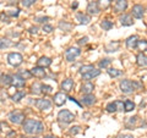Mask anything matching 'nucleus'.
Here are the masks:
<instances>
[{"mask_svg":"<svg viewBox=\"0 0 147 138\" xmlns=\"http://www.w3.org/2000/svg\"><path fill=\"white\" fill-rule=\"evenodd\" d=\"M137 49L140 50L141 53H144V52H146L147 50V40L146 39H139V42H137V47H136Z\"/></svg>","mask_w":147,"mask_h":138,"instance_id":"obj_27","label":"nucleus"},{"mask_svg":"<svg viewBox=\"0 0 147 138\" xmlns=\"http://www.w3.org/2000/svg\"><path fill=\"white\" fill-rule=\"evenodd\" d=\"M76 20L80 22V25H88L91 22V17L86 13H82V12H79L76 15Z\"/></svg>","mask_w":147,"mask_h":138,"instance_id":"obj_16","label":"nucleus"},{"mask_svg":"<svg viewBox=\"0 0 147 138\" xmlns=\"http://www.w3.org/2000/svg\"><path fill=\"white\" fill-rule=\"evenodd\" d=\"M120 89L124 94H131L135 90L134 87V81L130 80H121L120 81Z\"/></svg>","mask_w":147,"mask_h":138,"instance_id":"obj_3","label":"nucleus"},{"mask_svg":"<svg viewBox=\"0 0 147 138\" xmlns=\"http://www.w3.org/2000/svg\"><path fill=\"white\" fill-rule=\"evenodd\" d=\"M42 31H43V32H45V33H50V32L53 31V27L50 26V25H43Z\"/></svg>","mask_w":147,"mask_h":138,"instance_id":"obj_41","label":"nucleus"},{"mask_svg":"<svg viewBox=\"0 0 147 138\" xmlns=\"http://www.w3.org/2000/svg\"><path fill=\"white\" fill-rule=\"evenodd\" d=\"M74 86H75V83H74V81L71 78H66V80H64V82L61 83V89L65 92V93H69V92L72 90Z\"/></svg>","mask_w":147,"mask_h":138,"instance_id":"obj_11","label":"nucleus"},{"mask_svg":"<svg viewBox=\"0 0 147 138\" xmlns=\"http://www.w3.org/2000/svg\"><path fill=\"white\" fill-rule=\"evenodd\" d=\"M119 21H120V23L123 26H131L132 23H134V21H132V17L130 15H121L120 17H119Z\"/></svg>","mask_w":147,"mask_h":138,"instance_id":"obj_20","label":"nucleus"},{"mask_svg":"<svg viewBox=\"0 0 147 138\" xmlns=\"http://www.w3.org/2000/svg\"><path fill=\"white\" fill-rule=\"evenodd\" d=\"M49 20V17H36V21L39 22V23H44V22H47Z\"/></svg>","mask_w":147,"mask_h":138,"instance_id":"obj_45","label":"nucleus"},{"mask_svg":"<svg viewBox=\"0 0 147 138\" xmlns=\"http://www.w3.org/2000/svg\"><path fill=\"white\" fill-rule=\"evenodd\" d=\"M66 99H69V98L66 96L65 92H59V93L54 95V104L57 105V107H61V105L65 104Z\"/></svg>","mask_w":147,"mask_h":138,"instance_id":"obj_7","label":"nucleus"},{"mask_svg":"<svg viewBox=\"0 0 147 138\" xmlns=\"http://www.w3.org/2000/svg\"><path fill=\"white\" fill-rule=\"evenodd\" d=\"M18 9H16V10H11V11H7L6 12V15L7 16H10V17H17L18 16Z\"/></svg>","mask_w":147,"mask_h":138,"instance_id":"obj_39","label":"nucleus"},{"mask_svg":"<svg viewBox=\"0 0 147 138\" xmlns=\"http://www.w3.org/2000/svg\"><path fill=\"white\" fill-rule=\"evenodd\" d=\"M87 42H88V38H87V37H84V38H80L77 40V43L80 45H85V44H87Z\"/></svg>","mask_w":147,"mask_h":138,"instance_id":"obj_43","label":"nucleus"},{"mask_svg":"<svg viewBox=\"0 0 147 138\" xmlns=\"http://www.w3.org/2000/svg\"><path fill=\"white\" fill-rule=\"evenodd\" d=\"M76 7H77V3H75V4L72 5V9H76Z\"/></svg>","mask_w":147,"mask_h":138,"instance_id":"obj_50","label":"nucleus"},{"mask_svg":"<svg viewBox=\"0 0 147 138\" xmlns=\"http://www.w3.org/2000/svg\"><path fill=\"white\" fill-rule=\"evenodd\" d=\"M92 70H94L93 65H84V66L80 67V73H81V75H85V73L90 72V71H92Z\"/></svg>","mask_w":147,"mask_h":138,"instance_id":"obj_32","label":"nucleus"},{"mask_svg":"<svg viewBox=\"0 0 147 138\" xmlns=\"http://www.w3.org/2000/svg\"><path fill=\"white\" fill-rule=\"evenodd\" d=\"M118 138H134V137L130 136V135H121V136H119Z\"/></svg>","mask_w":147,"mask_h":138,"instance_id":"obj_48","label":"nucleus"},{"mask_svg":"<svg viewBox=\"0 0 147 138\" xmlns=\"http://www.w3.org/2000/svg\"><path fill=\"white\" fill-rule=\"evenodd\" d=\"M0 20H1L3 22H6V23H7V22H9V16L6 15V13H0Z\"/></svg>","mask_w":147,"mask_h":138,"instance_id":"obj_44","label":"nucleus"},{"mask_svg":"<svg viewBox=\"0 0 147 138\" xmlns=\"http://www.w3.org/2000/svg\"><path fill=\"white\" fill-rule=\"evenodd\" d=\"M145 15V7L140 5V4H136V5L132 6V16L135 18H142Z\"/></svg>","mask_w":147,"mask_h":138,"instance_id":"obj_9","label":"nucleus"},{"mask_svg":"<svg viewBox=\"0 0 147 138\" xmlns=\"http://www.w3.org/2000/svg\"><path fill=\"white\" fill-rule=\"evenodd\" d=\"M36 107L39 110H49L52 108V103L49 99H38L36 102Z\"/></svg>","mask_w":147,"mask_h":138,"instance_id":"obj_8","label":"nucleus"},{"mask_svg":"<svg viewBox=\"0 0 147 138\" xmlns=\"http://www.w3.org/2000/svg\"><path fill=\"white\" fill-rule=\"evenodd\" d=\"M1 82L4 84H12V76L10 75H4L1 78Z\"/></svg>","mask_w":147,"mask_h":138,"instance_id":"obj_35","label":"nucleus"},{"mask_svg":"<svg viewBox=\"0 0 147 138\" xmlns=\"http://www.w3.org/2000/svg\"><path fill=\"white\" fill-rule=\"evenodd\" d=\"M115 103H117L118 110H119V111H121V110L124 109V103H123V102H119V100H115Z\"/></svg>","mask_w":147,"mask_h":138,"instance_id":"obj_46","label":"nucleus"},{"mask_svg":"<svg viewBox=\"0 0 147 138\" xmlns=\"http://www.w3.org/2000/svg\"><path fill=\"white\" fill-rule=\"evenodd\" d=\"M44 138H58V137H55V136H50V135H49V136H45Z\"/></svg>","mask_w":147,"mask_h":138,"instance_id":"obj_49","label":"nucleus"},{"mask_svg":"<svg viewBox=\"0 0 147 138\" xmlns=\"http://www.w3.org/2000/svg\"><path fill=\"white\" fill-rule=\"evenodd\" d=\"M98 6L99 9H103V10H105V9H108L110 6V0H98Z\"/></svg>","mask_w":147,"mask_h":138,"instance_id":"obj_30","label":"nucleus"},{"mask_svg":"<svg viewBox=\"0 0 147 138\" xmlns=\"http://www.w3.org/2000/svg\"><path fill=\"white\" fill-rule=\"evenodd\" d=\"M127 9V1L126 0H117L115 5H114V10L115 12H123Z\"/></svg>","mask_w":147,"mask_h":138,"instance_id":"obj_13","label":"nucleus"},{"mask_svg":"<svg viewBox=\"0 0 147 138\" xmlns=\"http://www.w3.org/2000/svg\"><path fill=\"white\" fill-rule=\"evenodd\" d=\"M110 62H112V60H110V59H103V60L99 61L98 65H99L100 68H105V67H108V65H109Z\"/></svg>","mask_w":147,"mask_h":138,"instance_id":"obj_36","label":"nucleus"},{"mask_svg":"<svg viewBox=\"0 0 147 138\" xmlns=\"http://www.w3.org/2000/svg\"><path fill=\"white\" fill-rule=\"evenodd\" d=\"M22 61H24V58L20 53H10L7 55V62L11 66H20Z\"/></svg>","mask_w":147,"mask_h":138,"instance_id":"obj_4","label":"nucleus"},{"mask_svg":"<svg viewBox=\"0 0 147 138\" xmlns=\"http://www.w3.org/2000/svg\"><path fill=\"white\" fill-rule=\"evenodd\" d=\"M17 75L20 76V77H22L24 80H28V78H31L32 77V73H31V71H20V72H17Z\"/></svg>","mask_w":147,"mask_h":138,"instance_id":"obj_34","label":"nucleus"},{"mask_svg":"<svg viewBox=\"0 0 147 138\" xmlns=\"http://www.w3.org/2000/svg\"><path fill=\"white\" fill-rule=\"evenodd\" d=\"M59 28H60L61 31L69 32V31L72 28V25L69 23V22H65V21H60V22H59Z\"/></svg>","mask_w":147,"mask_h":138,"instance_id":"obj_28","label":"nucleus"},{"mask_svg":"<svg viewBox=\"0 0 147 138\" xmlns=\"http://www.w3.org/2000/svg\"><path fill=\"white\" fill-rule=\"evenodd\" d=\"M108 75L110 76V77H119V76H121L123 75V72L120 71V70H117V68H108Z\"/></svg>","mask_w":147,"mask_h":138,"instance_id":"obj_29","label":"nucleus"},{"mask_svg":"<svg viewBox=\"0 0 147 138\" xmlns=\"http://www.w3.org/2000/svg\"><path fill=\"white\" fill-rule=\"evenodd\" d=\"M100 75V70H92V71H90V72H87V73H85V75H82V80H85V81H90V80H92V78H94V77H97V76H99Z\"/></svg>","mask_w":147,"mask_h":138,"instance_id":"obj_19","label":"nucleus"},{"mask_svg":"<svg viewBox=\"0 0 147 138\" xmlns=\"http://www.w3.org/2000/svg\"><path fill=\"white\" fill-rule=\"evenodd\" d=\"M37 31H38V28H37V27H31V28H30V33H32V34H36L37 33Z\"/></svg>","mask_w":147,"mask_h":138,"instance_id":"obj_47","label":"nucleus"},{"mask_svg":"<svg viewBox=\"0 0 147 138\" xmlns=\"http://www.w3.org/2000/svg\"><path fill=\"white\" fill-rule=\"evenodd\" d=\"M107 111L108 113H115V111H118V107H117V103L115 102H113V103H109L108 105H107Z\"/></svg>","mask_w":147,"mask_h":138,"instance_id":"obj_33","label":"nucleus"},{"mask_svg":"<svg viewBox=\"0 0 147 138\" xmlns=\"http://www.w3.org/2000/svg\"><path fill=\"white\" fill-rule=\"evenodd\" d=\"M100 11V9L98 6V3L97 1H91L88 5H87V12L90 15H98Z\"/></svg>","mask_w":147,"mask_h":138,"instance_id":"obj_10","label":"nucleus"},{"mask_svg":"<svg viewBox=\"0 0 147 138\" xmlns=\"http://www.w3.org/2000/svg\"><path fill=\"white\" fill-rule=\"evenodd\" d=\"M9 120H10V122L15 123V125H20V123H24L25 115L20 111H12L9 114Z\"/></svg>","mask_w":147,"mask_h":138,"instance_id":"obj_5","label":"nucleus"},{"mask_svg":"<svg viewBox=\"0 0 147 138\" xmlns=\"http://www.w3.org/2000/svg\"><path fill=\"white\" fill-rule=\"evenodd\" d=\"M136 116H134V117H130V120H129V122L126 123L127 125V127H132V126H135V123H136Z\"/></svg>","mask_w":147,"mask_h":138,"instance_id":"obj_42","label":"nucleus"},{"mask_svg":"<svg viewBox=\"0 0 147 138\" xmlns=\"http://www.w3.org/2000/svg\"><path fill=\"white\" fill-rule=\"evenodd\" d=\"M134 109H135V103L134 102H131V100H129V99H126L125 102H124V110H125L126 113L132 111Z\"/></svg>","mask_w":147,"mask_h":138,"instance_id":"obj_24","label":"nucleus"},{"mask_svg":"<svg viewBox=\"0 0 147 138\" xmlns=\"http://www.w3.org/2000/svg\"><path fill=\"white\" fill-rule=\"evenodd\" d=\"M0 132H1V126H0Z\"/></svg>","mask_w":147,"mask_h":138,"instance_id":"obj_52","label":"nucleus"},{"mask_svg":"<svg viewBox=\"0 0 147 138\" xmlns=\"http://www.w3.org/2000/svg\"><path fill=\"white\" fill-rule=\"evenodd\" d=\"M79 132H80V127L79 126H74V127L70 128V131H69L70 135H77Z\"/></svg>","mask_w":147,"mask_h":138,"instance_id":"obj_40","label":"nucleus"},{"mask_svg":"<svg viewBox=\"0 0 147 138\" xmlns=\"http://www.w3.org/2000/svg\"><path fill=\"white\" fill-rule=\"evenodd\" d=\"M31 89H32V93H33V94H40V93H42V84L34 83V84H32Z\"/></svg>","mask_w":147,"mask_h":138,"instance_id":"obj_31","label":"nucleus"},{"mask_svg":"<svg viewBox=\"0 0 147 138\" xmlns=\"http://www.w3.org/2000/svg\"><path fill=\"white\" fill-rule=\"evenodd\" d=\"M0 4H1V0H0Z\"/></svg>","mask_w":147,"mask_h":138,"instance_id":"obj_53","label":"nucleus"},{"mask_svg":"<svg viewBox=\"0 0 147 138\" xmlns=\"http://www.w3.org/2000/svg\"><path fill=\"white\" fill-rule=\"evenodd\" d=\"M34 3H36V0H22L21 1L22 6H25V7H30V6L33 5Z\"/></svg>","mask_w":147,"mask_h":138,"instance_id":"obj_37","label":"nucleus"},{"mask_svg":"<svg viewBox=\"0 0 147 138\" xmlns=\"http://www.w3.org/2000/svg\"><path fill=\"white\" fill-rule=\"evenodd\" d=\"M37 64H38L39 67H48V66L52 65V59L48 58V56H42L38 61H37Z\"/></svg>","mask_w":147,"mask_h":138,"instance_id":"obj_22","label":"nucleus"},{"mask_svg":"<svg viewBox=\"0 0 147 138\" xmlns=\"http://www.w3.org/2000/svg\"><path fill=\"white\" fill-rule=\"evenodd\" d=\"M137 42H139V37L137 36H131V37H129V38L126 39V48L127 49H135L137 47Z\"/></svg>","mask_w":147,"mask_h":138,"instance_id":"obj_14","label":"nucleus"},{"mask_svg":"<svg viewBox=\"0 0 147 138\" xmlns=\"http://www.w3.org/2000/svg\"><path fill=\"white\" fill-rule=\"evenodd\" d=\"M22 128L26 133L28 135H39L44 131V126L43 123L38 121V120H33V119H27L25 120L24 125H22Z\"/></svg>","mask_w":147,"mask_h":138,"instance_id":"obj_1","label":"nucleus"},{"mask_svg":"<svg viewBox=\"0 0 147 138\" xmlns=\"http://www.w3.org/2000/svg\"><path fill=\"white\" fill-rule=\"evenodd\" d=\"M31 73H32V76L38 77V78H44L45 76H47L44 67H39V66H36V67L32 68V70H31Z\"/></svg>","mask_w":147,"mask_h":138,"instance_id":"obj_12","label":"nucleus"},{"mask_svg":"<svg viewBox=\"0 0 147 138\" xmlns=\"http://www.w3.org/2000/svg\"><path fill=\"white\" fill-rule=\"evenodd\" d=\"M25 96H26V92H24V90H18V92H16V93L11 96V99H12V102L17 103V102H20L22 98H25Z\"/></svg>","mask_w":147,"mask_h":138,"instance_id":"obj_23","label":"nucleus"},{"mask_svg":"<svg viewBox=\"0 0 147 138\" xmlns=\"http://www.w3.org/2000/svg\"><path fill=\"white\" fill-rule=\"evenodd\" d=\"M42 92H44V93H52L53 88L48 84H42Z\"/></svg>","mask_w":147,"mask_h":138,"instance_id":"obj_38","label":"nucleus"},{"mask_svg":"<svg viewBox=\"0 0 147 138\" xmlns=\"http://www.w3.org/2000/svg\"><path fill=\"white\" fill-rule=\"evenodd\" d=\"M113 22L109 20H102V22H100V27L103 28V31H110L113 28Z\"/></svg>","mask_w":147,"mask_h":138,"instance_id":"obj_25","label":"nucleus"},{"mask_svg":"<svg viewBox=\"0 0 147 138\" xmlns=\"http://www.w3.org/2000/svg\"><path fill=\"white\" fill-rule=\"evenodd\" d=\"M12 45V42L7 38H0V49H5V48H10Z\"/></svg>","mask_w":147,"mask_h":138,"instance_id":"obj_26","label":"nucleus"},{"mask_svg":"<svg viewBox=\"0 0 147 138\" xmlns=\"http://www.w3.org/2000/svg\"><path fill=\"white\" fill-rule=\"evenodd\" d=\"M58 120L64 123H70L75 120V115L71 111H69V110H61L58 114Z\"/></svg>","mask_w":147,"mask_h":138,"instance_id":"obj_2","label":"nucleus"},{"mask_svg":"<svg viewBox=\"0 0 147 138\" xmlns=\"http://www.w3.org/2000/svg\"><path fill=\"white\" fill-rule=\"evenodd\" d=\"M12 86H15L16 88H24L25 87V80L16 73L15 76H12Z\"/></svg>","mask_w":147,"mask_h":138,"instance_id":"obj_15","label":"nucleus"},{"mask_svg":"<svg viewBox=\"0 0 147 138\" xmlns=\"http://www.w3.org/2000/svg\"><path fill=\"white\" fill-rule=\"evenodd\" d=\"M136 62H137V65H139V66L146 67V66H147V55H145L144 53L137 54V56H136Z\"/></svg>","mask_w":147,"mask_h":138,"instance_id":"obj_18","label":"nucleus"},{"mask_svg":"<svg viewBox=\"0 0 147 138\" xmlns=\"http://www.w3.org/2000/svg\"><path fill=\"white\" fill-rule=\"evenodd\" d=\"M82 103L87 105V107H91V105L96 103V96L93 94H85L84 98H82Z\"/></svg>","mask_w":147,"mask_h":138,"instance_id":"obj_17","label":"nucleus"},{"mask_svg":"<svg viewBox=\"0 0 147 138\" xmlns=\"http://www.w3.org/2000/svg\"><path fill=\"white\" fill-rule=\"evenodd\" d=\"M81 54V50L79 48H69L66 52H65V58H66V61L69 62H72L77 56H80Z\"/></svg>","mask_w":147,"mask_h":138,"instance_id":"obj_6","label":"nucleus"},{"mask_svg":"<svg viewBox=\"0 0 147 138\" xmlns=\"http://www.w3.org/2000/svg\"><path fill=\"white\" fill-rule=\"evenodd\" d=\"M94 89V86L91 83V82H86V83L82 84L81 87V93L82 94H91V92Z\"/></svg>","mask_w":147,"mask_h":138,"instance_id":"obj_21","label":"nucleus"},{"mask_svg":"<svg viewBox=\"0 0 147 138\" xmlns=\"http://www.w3.org/2000/svg\"><path fill=\"white\" fill-rule=\"evenodd\" d=\"M22 138H27V137H25V136H24V137H22ZM30 138H37V137H30Z\"/></svg>","mask_w":147,"mask_h":138,"instance_id":"obj_51","label":"nucleus"}]
</instances>
